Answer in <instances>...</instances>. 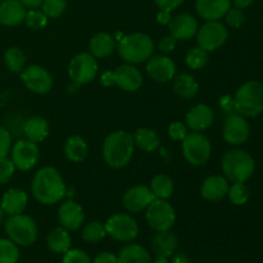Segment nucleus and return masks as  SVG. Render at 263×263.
<instances>
[{"mask_svg":"<svg viewBox=\"0 0 263 263\" xmlns=\"http://www.w3.org/2000/svg\"><path fill=\"white\" fill-rule=\"evenodd\" d=\"M117 51L125 63H145L154 53L153 39L143 32H134L123 36L117 45Z\"/></svg>","mask_w":263,"mask_h":263,"instance_id":"nucleus-5","label":"nucleus"},{"mask_svg":"<svg viewBox=\"0 0 263 263\" xmlns=\"http://www.w3.org/2000/svg\"><path fill=\"white\" fill-rule=\"evenodd\" d=\"M100 84L105 87L115 86L116 80H115V73L113 71H104L100 74Z\"/></svg>","mask_w":263,"mask_h":263,"instance_id":"nucleus-49","label":"nucleus"},{"mask_svg":"<svg viewBox=\"0 0 263 263\" xmlns=\"http://www.w3.org/2000/svg\"><path fill=\"white\" fill-rule=\"evenodd\" d=\"M26 9H39L44 0H18Z\"/></svg>","mask_w":263,"mask_h":263,"instance_id":"nucleus-50","label":"nucleus"},{"mask_svg":"<svg viewBox=\"0 0 263 263\" xmlns=\"http://www.w3.org/2000/svg\"><path fill=\"white\" fill-rule=\"evenodd\" d=\"M67 192L66 184L55 167L45 166L39 170L31 182V193L40 204L54 205L61 202Z\"/></svg>","mask_w":263,"mask_h":263,"instance_id":"nucleus-1","label":"nucleus"},{"mask_svg":"<svg viewBox=\"0 0 263 263\" xmlns=\"http://www.w3.org/2000/svg\"><path fill=\"white\" fill-rule=\"evenodd\" d=\"M146 63V73L152 80L159 84H166L174 80L176 76V64L166 54L152 55Z\"/></svg>","mask_w":263,"mask_h":263,"instance_id":"nucleus-15","label":"nucleus"},{"mask_svg":"<svg viewBox=\"0 0 263 263\" xmlns=\"http://www.w3.org/2000/svg\"><path fill=\"white\" fill-rule=\"evenodd\" d=\"M149 189L153 193L156 199H170L174 194L175 184L174 180L168 176V175L159 174L152 179L151 186Z\"/></svg>","mask_w":263,"mask_h":263,"instance_id":"nucleus-33","label":"nucleus"},{"mask_svg":"<svg viewBox=\"0 0 263 263\" xmlns=\"http://www.w3.org/2000/svg\"><path fill=\"white\" fill-rule=\"evenodd\" d=\"M99 72L98 59L87 51L79 53L69 61L68 76L74 84L86 85L94 81Z\"/></svg>","mask_w":263,"mask_h":263,"instance_id":"nucleus-9","label":"nucleus"},{"mask_svg":"<svg viewBox=\"0 0 263 263\" xmlns=\"http://www.w3.org/2000/svg\"><path fill=\"white\" fill-rule=\"evenodd\" d=\"M20 259V249L9 238H0V263H17Z\"/></svg>","mask_w":263,"mask_h":263,"instance_id":"nucleus-38","label":"nucleus"},{"mask_svg":"<svg viewBox=\"0 0 263 263\" xmlns=\"http://www.w3.org/2000/svg\"><path fill=\"white\" fill-rule=\"evenodd\" d=\"M210 61V53L205 51L204 49L199 48V46H194V48L189 49V51L185 55V63L190 69H195L199 71L203 69L208 64Z\"/></svg>","mask_w":263,"mask_h":263,"instance_id":"nucleus-36","label":"nucleus"},{"mask_svg":"<svg viewBox=\"0 0 263 263\" xmlns=\"http://www.w3.org/2000/svg\"><path fill=\"white\" fill-rule=\"evenodd\" d=\"M234 110L246 118L263 113V84L257 80L247 81L236 90L233 98Z\"/></svg>","mask_w":263,"mask_h":263,"instance_id":"nucleus-4","label":"nucleus"},{"mask_svg":"<svg viewBox=\"0 0 263 263\" xmlns=\"http://www.w3.org/2000/svg\"><path fill=\"white\" fill-rule=\"evenodd\" d=\"M82 240L90 244H97L102 241L103 239L107 236V231H105L104 223H100L98 221H91V222L86 223L81 230Z\"/></svg>","mask_w":263,"mask_h":263,"instance_id":"nucleus-35","label":"nucleus"},{"mask_svg":"<svg viewBox=\"0 0 263 263\" xmlns=\"http://www.w3.org/2000/svg\"><path fill=\"white\" fill-rule=\"evenodd\" d=\"M228 197L234 205H244L248 203L251 192L246 182H233V185L229 187Z\"/></svg>","mask_w":263,"mask_h":263,"instance_id":"nucleus-37","label":"nucleus"},{"mask_svg":"<svg viewBox=\"0 0 263 263\" xmlns=\"http://www.w3.org/2000/svg\"><path fill=\"white\" fill-rule=\"evenodd\" d=\"M254 3V0H231V4H234V7L240 8V9H246V8L251 7Z\"/></svg>","mask_w":263,"mask_h":263,"instance_id":"nucleus-52","label":"nucleus"},{"mask_svg":"<svg viewBox=\"0 0 263 263\" xmlns=\"http://www.w3.org/2000/svg\"><path fill=\"white\" fill-rule=\"evenodd\" d=\"M199 28L197 18L189 13H180L171 18L168 23L170 33L177 41H187L197 35Z\"/></svg>","mask_w":263,"mask_h":263,"instance_id":"nucleus-18","label":"nucleus"},{"mask_svg":"<svg viewBox=\"0 0 263 263\" xmlns=\"http://www.w3.org/2000/svg\"><path fill=\"white\" fill-rule=\"evenodd\" d=\"M174 91L182 99H193L199 91V84L193 74H177L174 77Z\"/></svg>","mask_w":263,"mask_h":263,"instance_id":"nucleus-32","label":"nucleus"},{"mask_svg":"<svg viewBox=\"0 0 263 263\" xmlns=\"http://www.w3.org/2000/svg\"><path fill=\"white\" fill-rule=\"evenodd\" d=\"M251 135V126L248 120L238 113L228 116L222 126L223 140L233 146H240Z\"/></svg>","mask_w":263,"mask_h":263,"instance_id":"nucleus-14","label":"nucleus"},{"mask_svg":"<svg viewBox=\"0 0 263 263\" xmlns=\"http://www.w3.org/2000/svg\"><path fill=\"white\" fill-rule=\"evenodd\" d=\"M176 44H177V40L172 35L163 36V37L159 40L158 49L162 54H168V53H171V51L175 50V48H176Z\"/></svg>","mask_w":263,"mask_h":263,"instance_id":"nucleus-46","label":"nucleus"},{"mask_svg":"<svg viewBox=\"0 0 263 263\" xmlns=\"http://www.w3.org/2000/svg\"><path fill=\"white\" fill-rule=\"evenodd\" d=\"M154 199L156 198L149 186L135 185L128 187L122 197V204L128 213H140L145 211Z\"/></svg>","mask_w":263,"mask_h":263,"instance_id":"nucleus-16","label":"nucleus"},{"mask_svg":"<svg viewBox=\"0 0 263 263\" xmlns=\"http://www.w3.org/2000/svg\"><path fill=\"white\" fill-rule=\"evenodd\" d=\"M48 20L45 13L39 9H28L26 13L25 23L31 30H41L48 25Z\"/></svg>","mask_w":263,"mask_h":263,"instance_id":"nucleus-39","label":"nucleus"},{"mask_svg":"<svg viewBox=\"0 0 263 263\" xmlns=\"http://www.w3.org/2000/svg\"><path fill=\"white\" fill-rule=\"evenodd\" d=\"M116 85L127 92H135L143 85V73L135 64L125 63L113 71Z\"/></svg>","mask_w":263,"mask_h":263,"instance_id":"nucleus-19","label":"nucleus"},{"mask_svg":"<svg viewBox=\"0 0 263 263\" xmlns=\"http://www.w3.org/2000/svg\"><path fill=\"white\" fill-rule=\"evenodd\" d=\"M46 246L53 253L64 254L71 249L72 239L69 231L62 226L53 228L46 235Z\"/></svg>","mask_w":263,"mask_h":263,"instance_id":"nucleus-29","label":"nucleus"},{"mask_svg":"<svg viewBox=\"0 0 263 263\" xmlns=\"http://www.w3.org/2000/svg\"><path fill=\"white\" fill-rule=\"evenodd\" d=\"M170 258H166V257H158L156 256V258L153 259V263H168Z\"/></svg>","mask_w":263,"mask_h":263,"instance_id":"nucleus-54","label":"nucleus"},{"mask_svg":"<svg viewBox=\"0 0 263 263\" xmlns=\"http://www.w3.org/2000/svg\"><path fill=\"white\" fill-rule=\"evenodd\" d=\"M22 130L26 139L39 144L49 136V123L44 117L32 116L23 122Z\"/></svg>","mask_w":263,"mask_h":263,"instance_id":"nucleus-28","label":"nucleus"},{"mask_svg":"<svg viewBox=\"0 0 263 263\" xmlns=\"http://www.w3.org/2000/svg\"><path fill=\"white\" fill-rule=\"evenodd\" d=\"M146 223L154 231H168L176 222V212L166 199H154L145 210Z\"/></svg>","mask_w":263,"mask_h":263,"instance_id":"nucleus-10","label":"nucleus"},{"mask_svg":"<svg viewBox=\"0 0 263 263\" xmlns=\"http://www.w3.org/2000/svg\"><path fill=\"white\" fill-rule=\"evenodd\" d=\"M0 205L8 216L23 213L28 205V194L25 190L12 187L4 193Z\"/></svg>","mask_w":263,"mask_h":263,"instance_id":"nucleus-24","label":"nucleus"},{"mask_svg":"<svg viewBox=\"0 0 263 263\" xmlns=\"http://www.w3.org/2000/svg\"><path fill=\"white\" fill-rule=\"evenodd\" d=\"M223 18L226 21V25L231 28H240L246 22V14H244L243 9L236 7L230 8Z\"/></svg>","mask_w":263,"mask_h":263,"instance_id":"nucleus-41","label":"nucleus"},{"mask_svg":"<svg viewBox=\"0 0 263 263\" xmlns=\"http://www.w3.org/2000/svg\"><path fill=\"white\" fill-rule=\"evenodd\" d=\"M135 151L133 134L125 130L110 133L103 143V158L110 168H123L131 162Z\"/></svg>","mask_w":263,"mask_h":263,"instance_id":"nucleus-2","label":"nucleus"},{"mask_svg":"<svg viewBox=\"0 0 263 263\" xmlns=\"http://www.w3.org/2000/svg\"><path fill=\"white\" fill-rule=\"evenodd\" d=\"M3 217H4V211H3L2 205H0V223L3 222Z\"/></svg>","mask_w":263,"mask_h":263,"instance_id":"nucleus-55","label":"nucleus"},{"mask_svg":"<svg viewBox=\"0 0 263 263\" xmlns=\"http://www.w3.org/2000/svg\"><path fill=\"white\" fill-rule=\"evenodd\" d=\"M115 36L107 32H98L90 39L89 41V53L95 58H107L116 50Z\"/></svg>","mask_w":263,"mask_h":263,"instance_id":"nucleus-27","label":"nucleus"},{"mask_svg":"<svg viewBox=\"0 0 263 263\" xmlns=\"http://www.w3.org/2000/svg\"><path fill=\"white\" fill-rule=\"evenodd\" d=\"M12 149V134L7 127L0 125V157H7Z\"/></svg>","mask_w":263,"mask_h":263,"instance_id":"nucleus-45","label":"nucleus"},{"mask_svg":"<svg viewBox=\"0 0 263 263\" xmlns=\"http://www.w3.org/2000/svg\"><path fill=\"white\" fill-rule=\"evenodd\" d=\"M168 263H190V261L185 254L179 253L176 254V256H174V258H172Z\"/></svg>","mask_w":263,"mask_h":263,"instance_id":"nucleus-53","label":"nucleus"},{"mask_svg":"<svg viewBox=\"0 0 263 263\" xmlns=\"http://www.w3.org/2000/svg\"><path fill=\"white\" fill-rule=\"evenodd\" d=\"M15 167L12 159L8 157H0V185H5L13 177Z\"/></svg>","mask_w":263,"mask_h":263,"instance_id":"nucleus-43","label":"nucleus"},{"mask_svg":"<svg viewBox=\"0 0 263 263\" xmlns=\"http://www.w3.org/2000/svg\"><path fill=\"white\" fill-rule=\"evenodd\" d=\"M184 2L185 0H154L159 10H167V12L177 9Z\"/></svg>","mask_w":263,"mask_h":263,"instance_id":"nucleus-47","label":"nucleus"},{"mask_svg":"<svg viewBox=\"0 0 263 263\" xmlns=\"http://www.w3.org/2000/svg\"><path fill=\"white\" fill-rule=\"evenodd\" d=\"M215 113L212 108L207 104H197L187 110L185 116V125L187 128L197 133L208 130L213 125Z\"/></svg>","mask_w":263,"mask_h":263,"instance_id":"nucleus-20","label":"nucleus"},{"mask_svg":"<svg viewBox=\"0 0 263 263\" xmlns=\"http://www.w3.org/2000/svg\"><path fill=\"white\" fill-rule=\"evenodd\" d=\"M221 168L230 182H246L253 176L256 162L248 152L234 148L222 156Z\"/></svg>","mask_w":263,"mask_h":263,"instance_id":"nucleus-3","label":"nucleus"},{"mask_svg":"<svg viewBox=\"0 0 263 263\" xmlns=\"http://www.w3.org/2000/svg\"><path fill=\"white\" fill-rule=\"evenodd\" d=\"M107 235L120 243H131L139 235V223L127 213H115L104 223Z\"/></svg>","mask_w":263,"mask_h":263,"instance_id":"nucleus-8","label":"nucleus"},{"mask_svg":"<svg viewBox=\"0 0 263 263\" xmlns=\"http://www.w3.org/2000/svg\"><path fill=\"white\" fill-rule=\"evenodd\" d=\"M151 246L156 256L171 258L176 252L179 240H177V236L171 233V230L156 231V235L151 240Z\"/></svg>","mask_w":263,"mask_h":263,"instance_id":"nucleus-25","label":"nucleus"},{"mask_svg":"<svg viewBox=\"0 0 263 263\" xmlns=\"http://www.w3.org/2000/svg\"><path fill=\"white\" fill-rule=\"evenodd\" d=\"M134 144L144 153H153L161 145L159 135L149 127H140L133 134Z\"/></svg>","mask_w":263,"mask_h":263,"instance_id":"nucleus-30","label":"nucleus"},{"mask_svg":"<svg viewBox=\"0 0 263 263\" xmlns=\"http://www.w3.org/2000/svg\"><path fill=\"white\" fill-rule=\"evenodd\" d=\"M58 221L66 230L77 231L82 228L85 221V212L81 205L74 200L62 202L58 208Z\"/></svg>","mask_w":263,"mask_h":263,"instance_id":"nucleus-17","label":"nucleus"},{"mask_svg":"<svg viewBox=\"0 0 263 263\" xmlns=\"http://www.w3.org/2000/svg\"><path fill=\"white\" fill-rule=\"evenodd\" d=\"M27 9L18 0H3L0 3V25L15 27L25 22Z\"/></svg>","mask_w":263,"mask_h":263,"instance_id":"nucleus-23","label":"nucleus"},{"mask_svg":"<svg viewBox=\"0 0 263 263\" xmlns=\"http://www.w3.org/2000/svg\"><path fill=\"white\" fill-rule=\"evenodd\" d=\"M231 8V0H195L198 15L204 21H220Z\"/></svg>","mask_w":263,"mask_h":263,"instance_id":"nucleus-22","label":"nucleus"},{"mask_svg":"<svg viewBox=\"0 0 263 263\" xmlns=\"http://www.w3.org/2000/svg\"><path fill=\"white\" fill-rule=\"evenodd\" d=\"M67 9L66 0H44L41 10L48 18H59Z\"/></svg>","mask_w":263,"mask_h":263,"instance_id":"nucleus-40","label":"nucleus"},{"mask_svg":"<svg viewBox=\"0 0 263 263\" xmlns=\"http://www.w3.org/2000/svg\"><path fill=\"white\" fill-rule=\"evenodd\" d=\"M4 64L12 73H21L26 67V55L18 46H12L4 53Z\"/></svg>","mask_w":263,"mask_h":263,"instance_id":"nucleus-34","label":"nucleus"},{"mask_svg":"<svg viewBox=\"0 0 263 263\" xmlns=\"http://www.w3.org/2000/svg\"><path fill=\"white\" fill-rule=\"evenodd\" d=\"M62 263H92V259L81 249H69L63 254Z\"/></svg>","mask_w":263,"mask_h":263,"instance_id":"nucleus-42","label":"nucleus"},{"mask_svg":"<svg viewBox=\"0 0 263 263\" xmlns=\"http://www.w3.org/2000/svg\"><path fill=\"white\" fill-rule=\"evenodd\" d=\"M10 159L18 171H31L35 168L40 159V149L37 144L28 139H21L15 141L10 149Z\"/></svg>","mask_w":263,"mask_h":263,"instance_id":"nucleus-12","label":"nucleus"},{"mask_svg":"<svg viewBox=\"0 0 263 263\" xmlns=\"http://www.w3.org/2000/svg\"><path fill=\"white\" fill-rule=\"evenodd\" d=\"M7 236L18 247H30L39 235L37 223L31 216L18 213L8 217L4 223Z\"/></svg>","mask_w":263,"mask_h":263,"instance_id":"nucleus-6","label":"nucleus"},{"mask_svg":"<svg viewBox=\"0 0 263 263\" xmlns=\"http://www.w3.org/2000/svg\"><path fill=\"white\" fill-rule=\"evenodd\" d=\"M197 44L199 48L211 53L222 48L228 41L229 31L220 21H207L197 31Z\"/></svg>","mask_w":263,"mask_h":263,"instance_id":"nucleus-11","label":"nucleus"},{"mask_svg":"<svg viewBox=\"0 0 263 263\" xmlns=\"http://www.w3.org/2000/svg\"><path fill=\"white\" fill-rule=\"evenodd\" d=\"M167 133H168V136L174 141H182L186 138L187 134H189V128H187V126L185 125L184 122L176 121V122H172L171 125L168 126Z\"/></svg>","mask_w":263,"mask_h":263,"instance_id":"nucleus-44","label":"nucleus"},{"mask_svg":"<svg viewBox=\"0 0 263 263\" xmlns=\"http://www.w3.org/2000/svg\"><path fill=\"white\" fill-rule=\"evenodd\" d=\"M64 156L72 163H81L89 157L90 148L87 141L80 135H72L64 141Z\"/></svg>","mask_w":263,"mask_h":263,"instance_id":"nucleus-26","label":"nucleus"},{"mask_svg":"<svg viewBox=\"0 0 263 263\" xmlns=\"http://www.w3.org/2000/svg\"><path fill=\"white\" fill-rule=\"evenodd\" d=\"M117 257L118 263H153L148 249L140 244H126Z\"/></svg>","mask_w":263,"mask_h":263,"instance_id":"nucleus-31","label":"nucleus"},{"mask_svg":"<svg viewBox=\"0 0 263 263\" xmlns=\"http://www.w3.org/2000/svg\"><path fill=\"white\" fill-rule=\"evenodd\" d=\"M229 180L221 175H213L207 177L200 185V195L203 199L208 202H220L223 198L228 197Z\"/></svg>","mask_w":263,"mask_h":263,"instance_id":"nucleus-21","label":"nucleus"},{"mask_svg":"<svg viewBox=\"0 0 263 263\" xmlns=\"http://www.w3.org/2000/svg\"><path fill=\"white\" fill-rule=\"evenodd\" d=\"M20 76L26 89L30 90L33 94H48L53 89V76L49 73L48 69L37 64L25 67Z\"/></svg>","mask_w":263,"mask_h":263,"instance_id":"nucleus-13","label":"nucleus"},{"mask_svg":"<svg viewBox=\"0 0 263 263\" xmlns=\"http://www.w3.org/2000/svg\"><path fill=\"white\" fill-rule=\"evenodd\" d=\"M92 263H118V257L110 252H102L97 254V257L92 259Z\"/></svg>","mask_w":263,"mask_h":263,"instance_id":"nucleus-48","label":"nucleus"},{"mask_svg":"<svg viewBox=\"0 0 263 263\" xmlns=\"http://www.w3.org/2000/svg\"><path fill=\"white\" fill-rule=\"evenodd\" d=\"M181 151L187 163L199 167L210 161L212 154V144L203 133L192 131L181 141Z\"/></svg>","mask_w":263,"mask_h":263,"instance_id":"nucleus-7","label":"nucleus"},{"mask_svg":"<svg viewBox=\"0 0 263 263\" xmlns=\"http://www.w3.org/2000/svg\"><path fill=\"white\" fill-rule=\"evenodd\" d=\"M171 18V12H167V10H159L158 15H157V21L161 25H168Z\"/></svg>","mask_w":263,"mask_h":263,"instance_id":"nucleus-51","label":"nucleus"}]
</instances>
